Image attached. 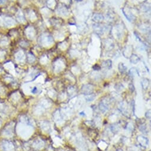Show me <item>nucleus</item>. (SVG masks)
I'll use <instances>...</instances> for the list:
<instances>
[{
    "mask_svg": "<svg viewBox=\"0 0 151 151\" xmlns=\"http://www.w3.org/2000/svg\"><path fill=\"white\" fill-rule=\"evenodd\" d=\"M95 98V95L91 93V94L86 95L85 99H86V100L87 101H93L94 99Z\"/></svg>",
    "mask_w": 151,
    "mask_h": 151,
    "instance_id": "1a4fd4ad",
    "label": "nucleus"
},
{
    "mask_svg": "<svg viewBox=\"0 0 151 151\" xmlns=\"http://www.w3.org/2000/svg\"><path fill=\"white\" fill-rule=\"evenodd\" d=\"M141 83H142V88L143 89L146 90V89L148 87V85H149L148 79H144L143 80H142Z\"/></svg>",
    "mask_w": 151,
    "mask_h": 151,
    "instance_id": "6e6552de",
    "label": "nucleus"
},
{
    "mask_svg": "<svg viewBox=\"0 0 151 151\" xmlns=\"http://www.w3.org/2000/svg\"><path fill=\"white\" fill-rule=\"evenodd\" d=\"M140 130L141 131L142 133H147V128H146V126L145 125H142L140 126V128H139Z\"/></svg>",
    "mask_w": 151,
    "mask_h": 151,
    "instance_id": "9d476101",
    "label": "nucleus"
},
{
    "mask_svg": "<svg viewBox=\"0 0 151 151\" xmlns=\"http://www.w3.org/2000/svg\"><path fill=\"white\" fill-rule=\"evenodd\" d=\"M103 65L104 66V67L107 68L108 69H110L112 68V61L110 59H108V60L106 61H104L103 63Z\"/></svg>",
    "mask_w": 151,
    "mask_h": 151,
    "instance_id": "0eeeda50",
    "label": "nucleus"
},
{
    "mask_svg": "<svg viewBox=\"0 0 151 151\" xmlns=\"http://www.w3.org/2000/svg\"><path fill=\"white\" fill-rule=\"evenodd\" d=\"M118 69L121 73H124L127 70V67L123 63H120L119 64V66H118Z\"/></svg>",
    "mask_w": 151,
    "mask_h": 151,
    "instance_id": "423d86ee",
    "label": "nucleus"
},
{
    "mask_svg": "<svg viewBox=\"0 0 151 151\" xmlns=\"http://www.w3.org/2000/svg\"><path fill=\"white\" fill-rule=\"evenodd\" d=\"M130 61L132 64H137L139 61V58L136 54H132L130 58Z\"/></svg>",
    "mask_w": 151,
    "mask_h": 151,
    "instance_id": "20e7f679",
    "label": "nucleus"
},
{
    "mask_svg": "<svg viewBox=\"0 0 151 151\" xmlns=\"http://www.w3.org/2000/svg\"><path fill=\"white\" fill-rule=\"evenodd\" d=\"M76 1H81L82 0H76Z\"/></svg>",
    "mask_w": 151,
    "mask_h": 151,
    "instance_id": "f3484780",
    "label": "nucleus"
},
{
    "mask_svg": "<svg viewBox=\"0 0 151 151\" xmlns=\"http://www.w3.org/2000/svg\"><path fill=\"white\" fill-rule=\"evenodd\" d=\"M7 1V0H0V5L1 4H4Z\"/></svg>",
    "mask_w": 151,
    "mask_h": 151,
    "instance_id": "2eb2a0df",
    "label": "nucleus"
},
{
    "mask_svg": "<svg viewBox=\"0 0 151 151\" xmlns=\"http://www.w3.org/2000/svg\"><path fill=\"white\" fill-rule=\"evenodd\" d=\"M129 89L131 91V92H134V85H133L132 83H131L129 84Z\"/></svg>",
    "mask_w": 151,
    "mask_h": 151,
    "instance_id": "f8f14e48",
    "label": "nucleus"
},
{
    "mask_svg": "<svg viewBox=\"0 0 151 151\" xmlns=\"http://www.w3.org/2000/svg\"><path fill=\"white\" fill-rule=\"evenodd\" d=\"M93 69L94 70H96V71H98V70H100L101 67L99 66V65H97V64H95V65H94L93 66Z\"/></svg>",
    "mask_w": 151,
    "mask_h": 151,
    "instance_id": "ddd939ff",
    "label": "nucleus"
},
{
    "mask_svg": "<svg viewBox=\"0 0 151 151\" xmlns=\"http://www.w3.org/2000/svg\"><path fill=\"white\" fill-rule=\"evenodd\" d=\"M145 117L148 119H151V110H149V111H147V112H146V114H145Z\"/></svg>",
    "mask_w": 151,
    "mask_h": 151,
    "instance_id": "9b49d317",
    "label": "nucleus"
},
{
    "mask_svg": "<svg viewBox=\"0 0 151 151\" xmlns=\"http://www.w3.org/2000/svg\"><path fill=\"white\" fill-rule=\"evenodd\" d=\"M13 19L10 17H0V25L5 27H11L15 24Z\"/></svg>",
    "mask_w": 151,
    "mask_h": 151,
    "instance_id": "f257e3e1",
    "label": "nucleus"
},
{
    "mask_svg": "<svg viewBox=\"0 0 151 151\" xmlns=\"http://www.w3.org/2000/svg\"><path fill=\"white\" fill-rule=\"evenodd\" d=\"M82 90L83 93L85 94V95H87L92 93V91H93V87L91 85H84L82 88Z\"/></svg>",
    "mask_w": 151,
    "mask_h": 151,
    "instance_id": "7ed1b4c3",
    "label": "nucleus"
},
{
    "mask_svg": "<svg viewBox=\"0 0 151 151\" xmlns=\"http://www.w3.org/2000/svg\"><path fill=\"white\" fill-rule=\"evenodd\" d=\"M108 106L109 105L106 100H102L99 102V109L102 113H105L108 111Z\"/></svg>",
    "mask_w": 151,
    "mask_h": 151,
    "instance_id": "f03ea898",
    "label": "nucleus"
},
{
    "mask_svg": "<svg viewBox=\"0 0 151 151\" xmlns=\"http://www.w3.org/2000/svg\"><path fill=\"white\" fill-rule=\"evenodd\" d=\"M110 129L113 133H117L120 130V127L117 124H113L111 125Z\"/></svg>",
    "mask_w": 151,
    "mask_h": 151,
    "instance_id": "39448f33",
    "label": "nucleus"
},
{
    "mask_svg": "<svg viewBox=\"0 0 151 151\" xmlns=\"http://www.w3.org/2000/svg\"><path fill=\"white\" fill-rule=\"evenodd\" d=\"M37 87H35L33 89L32 91H31V92H32L33 93H36V92H37Z\"/></svg>",
    "mask_w": 151,
    "mask_h": 151,
    "instance_id": "4468645a",
    "label": "nucleus"
},
{
    "mask_svg": "<svg viewBox=\"0 0 151 151\" xmlns=\"http://www.w3.org/2000/svg\"><path fill=\"white\" fill-rule=\"evenodd\" d=\"M116 151H123L122 149H119L117 150Z\"/></svg>",
    "mask_w": 151,
    "mask_h": 151,
    "instance_id": "dca6fc26",
    "label": "nucleus"
}]
</instances>
